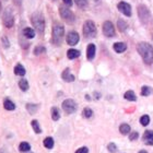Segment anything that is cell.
<instances>
[{
	"label": "cell",
	"instance_id": "1",
	"mask_svg": "<svg viewBox=\"0 0 153 153\" xmlns=\"http://www.w3.org/2000/svg\"><path fill=\"white\" fill-rule=\"evenodd\" d=\"M138 51L141 55V57L143 59L146 64L150 65L153 62V47L149 43H140L138 45Z\"/></svg>",
	"mask_w": 153,
	"mask_h": 153
},
{
	"label": "cell",
	"instance_id": "2",
	"mask_svg": "<svg viewBox=\"0 0 153 153\" xmlns=\"http://www.w3.org/2000/svg\"><path fill=\"white\" fill-rule=\"evenodd\" d=\"M65 36V27L60 23H55L53 26V43L59 45Z\"/></svg>",
	"mask_w": 153,
	"mask_h": 153
},
{
	"label": "cell",
	"instance_id": "3",
	"mask_svg": "<svg viewBox=\"0 0 153 153\" xmlns=\"http://www.w3.org/2000/svg\"><path fill=\"white\" fill-rule=\"evenodd\" d=\"M31 20H32V23L33 25H34V29L37 31L38 33H43L45 30V20H44V16H43V14L39 12H35L34 14L32 16V18H31Z\"/></svg>",
	"mask_w": 153,
	"mask_h": 153
},
{
	"label": "cell",
	"instance_id": "4",
	"mask_svg": "<svg viewBox=\"0 0 153 153\" xmlns=\"http://www.w3.org/2000/svg\"><path fill=\"white\" fill-rule=\"evenodd\" d=\"M82 31H83V35L88 38H92L96 36V26L94 24V22L90 21V20L84 22Z\"/></svg>",
	"mask_w": 153,
	"mask_h": 153
},
{
	"label": "cell",
	"instance_id": "5",
	"mask_svg": "<svg viewBox=\"0 0 153 153\" xmlns=\"http://www.w3.org/2000/svg\"><path fill=\"white\" fill-rule=\"evenodd\" d=\"M138 14H139L140 21L143 23V24H147V23H149L151 21L150 11H149V9H148L146 6H143V4L139 6V8H138Z\"/></svg>",
	"mask_w": 153,
	"mask_h": 153
},
{
	"label": "cell",
	"instance_id": "6",
	"mask_svg": "<svg viewBox=\"0 0 153 153\" xmlns=\"http://www.w3.org/2000/svg\"><path fill=\"white\" fill-rule=\"evenodd\" d=\"M76 108H78V105H76V103L74 102V100L68 99L65 100L64 102H62V109L67 114H72V113L76 112Z\"/></svg>",
	"mask_w": 153,
	"mask_h": 153
},
{
	"label": "cell",
	"instance_id": "7",
	"mask_svg": "<svg viewBox=\"0 0 153 153\" xmlns=\"http://www.w3.org/2000/svg\"><path fill=\"white\" fill-rule=\"evenodd\" d=\"M3 24L6 27H12L13 24H14V16H13V13L11 11L10 8L4 11V14H3Z\"/></svg>",
	"mask_w": 153,
	"mask_h": 153
},
{
	"label": "cell",
	"instance_id": "8",
	"mask_svg": "<svg viewBox=\"0 0 153 153\" xmlns=\"http://www.w3.org/2000/svg\"><path fill=\"white\" fill-rule=\"evenodd\" d=\"M59 12H60L61 18L66 21V22H74V13L71 12V10L69 8H66V7H60L59 9Z\"/></svg>",
	"mask_w": 153,
	"mask_h": 153
},
{
	"label": "cell",
	"instance_id": "9",
	"mask_svg": "<svg viewBox=\"0 0 153 153\" xmlns=\"http://www.w3.org/2000/svg\"><path fill=\"white\" fill-rule=\"evenodd\" d=\"M103 33H104V35L107 36V37H113V36H115L114 25H113V23L111 22V21L104 22V24H103Z\"/></svg>",
	"mask_w": 153,
	"mask_h": 153
},
{
	"label": "cell",
	"instance_id": "10",
	"mask_svg": "<svg viewBox=\"0 0 153 153\" xmlns=\"http://www.w3.org/2000/svg\"><path fill=\"white\" fill-rule=\"evenodd\" d=\"M118 10L123 12L125 16H131V7L130 4H128L127 2H124V1H121V2L118 3Z\"/></svg>",
	"mask_w": 153,
	"mask_h": 153
},
{
	"label": "cell",
	"instance_id": "11",
	"mask_svg": "<svg viewBox=\"0 0 153 153\" xmlns=\"http://www.w3.org/2000/svg\"><path fill=\"white\" fill-rule=\"evenodd\" d=\"M79 42V34L76 32H69L67 35V43L70 46H74Z\"/></svg>",
	"mask_w": 153,
	"mask_h": 153
},
{
	"label": "cell",
	"instance_id": "12",
	"mask_svg": "<svg viewBox=\"0 0 153 153\" xmlns=\"http://www.w3.org/2000/svg\"><path fill=\"white\" fill-rule=\"evenodd\" d=\"M61 76H62V80L66 81V82H74V79H76V76L70 74V69H69V68H66V69H65L62 74H61Z\"/></svg>",
	"mask_w": 153,
	"mask_h": 153
},
{
	"label": "cell",
	"instance_id": "13",
	"mask_svg": "<svg viewBox=\"0 0 153 153\" xmlns=\"http://www.w3.org/2000/svg\"><path fill=\"white\" fill-rule=\"evenodd\" d=\"M143 142L147 146H153V131L147 130L143 134Z\"/></svg>",
	"mask_w": 153,
	"mask_h": 153
},
{
	"label": "cell",
	"instance_id": "14",
	"mask_svg": "<svg viewBox=\"0 0 153 153\" xmlns=\"http://www.w3.org/2000/svg\"><path fill=\"white\" fill-rule=\"evenodd\" d=\"M95 56V45L94 44H89L88 48H86V57L89 60H92Z\"/></svg>",
	"mask_w": 153,
	"mask_h": 153
},
{
	"label": "cell",
	"instance_id": "15",
	"mask_svg": "<svg viewBox=\"0 0 153 153\" xmlns=\"http://www.w3.org/2000/svg\"><path fill=\"white\" fill-rule=\"evenodd\" d=\"M113 47H114V51H116V53H123V51H126L127 45L125 44V43H115Z\"/></svg>",
	"mask_w": 153,
	"mask_h": 153
},
{
	"label": "cell",
	"instance_id": "16",
	"mask_svg": "<svg viewBox=\"0 0 153 153\" xmlns=\"http://www.w3.org/2000/svg\"><path fill=\"white\" fill-rule=\"evenodd\" d=\"M3 107L7 109V111H13V109L16 108V104L12 102V101H10V100H4V102H3Z\"/></svg>",
	"mask_w": 153,
	"mask_h": 153
},
{
	"label": "cell",
	"instance_id": "17",
	"mask_svg": "<svg viewBox=\"0 0 153 153\" xmlns=\"http://www.w3.org/2000/svg\"><path fill=\"white\" fill-rule=\"evenodd\" d=\"M14 74H16V76H23L25 74V69H24V67H23L22 65L18 64L16 66V68H14Z\"/></svg>",
	"mask_w": 153,
	"mask_h": 153
},
{
	"label": "cell",
	"instance_id": "18",
	"mask_svg": "<svg viewBox=\"0 0 153 153\" xmlns=\"http://www.w3.org/2000/svg\"><path fill=\"white\" fill-rule=\"evenodd\" d=\"M80 56V51H76V49H69L67 53V57L69 58V59H76V58H78Z\"/></svg>",
	"mask_w": 153,
	"mask_h": 153
},
{
	"label": "cell",
	"instance_id": "19",
	"mask_svg": "<svg viewBox=\"0 0 153 153\" xmlns=\"http://www.w3.org/2000/svg\"><path fill=\"white\" fill-rule=\"evenodd\" d=\"M23 35L25 36L26 38H33L35 36V32L31 27H25V29L23 30Z\"/></svg>",
	"mask_w": 153,
	"mask_h": 153
},
{
	"label": "cell",
	"instance_id": "20",
	"mask_svg": "<svg viewBox=\"0 0 153 153\" xmlns=\"http://www.w3.org/2000/svg\"><path fill=\"white\" fill-rule=\"evenodd\" d=\"M124 97L126 100H128V101H132V102H134L137 100V96H136L134 91H127V92L125 93Z\"/></svg>",
	"mask_w": 153,
	"mask_h": 153
},
{
	"label": "cell",
	"instance_id": "21",
	"mask_svg": "<svg viewBox=\"0 0 153 153\" xmlns=\"http://www.w3.org/2000/svg\"><path fill=\"white\" fill-rule=\"evenodd\" d=\"M51 118H53V120H55V121L59 120L60 113H59V109H58L57 107H53V108H51Z\"/></svg>",
	"mask_w": 153,
	"mask_h": 153
},
{
	"label": "cell",
	"instance_id": "22",
	"mask_svg": "<svg viewBox=\"0 0 153 153\" xmlns=\"http://www.w3.org/2000/svg\"><path fill=\"white\" fill-rule=\"evenodd\" d=\"M119 131H120L121 134H127L130 132V126L127 124H121L120 127H119Z\"/></svg>",
	"mask_w": 153,
	"mask_h": 153
},
{
	"label": "cell",
	"instance_id": "23",
	"mask_svg": "<svg viewBox=\"0 0 153 153\" xmlns=\"http://www.w3.org/2000/svg\"><path fill=\"white\" fill-rule=\"evenodd\" d=\"M44 147L47 148V149H53V147H54V139L51 137L46 138L44 140Z\"/></svg>",
	"mask_w": 153,
	"mask_h": 153
},
{
	"label": "cell",
	"instance_id": "24",
	"mask_svg": "<svg viewBox=\"0 0 153 153\" xmlns=\"http://www.w3.org/2000/svg\"><path fill=\"white\" fill-rule=\"evenodd\" d=\"M19 88L22 91H27L29 90V82L25 79H21L19 81Z\"/></svg>",
	"mask_w": 153,
	"mask_h": 153
},
{
	"label": "cell",
	"instance_id": "25",
	"mask_svg": "<svg viewBox=\"0 0 153 153\" xmlns=\"http://www.w3.org/2000/svg\"><path fill=\"white\" fill-rule=\"evenodd\" d=\"M19 150L21 152H27V151L31 150V146L27 142H21L19 146Z\"/></svg>",
	"mask_w": 153,
	"mask_h": 153
},
{
	"label": "cell",
	"instance_id": "26",
	"mask_svg": "<svg viewBox=\"0 0 153 153\" xmlns=\"http://www.w3.org/2000/svg\"><path fill=\"white\" fill-rule=\"evenodd\" d=\"M153 90L151 89L150 86H147V85H144L142 86V89H141V95H143V96H149L152 93Z\"/></svg>",
	"mask_w": 153,
	"mask_h": 153
},
{
	"label": "cell",
	"instance_id": "27",
	"mask_svg": "<svg viewBox=\"0 0 153 153\" xmlns=\"http://www.w3.org/2000/svg\"><path fill=\"white\" fill-rule=\"evenodd\" d=\"M38 107H39V105H37V104H27V105H26V109H27L31 114L36 113V111L38 109Z\"/></svg>",
	"mask_w": 153,
	"mask_h": 153
},
{
	"label": "cell",
	"instance_id": "28",
	"mask_svg": "<svg viewBox=\"0 0 153 153\" xmlns=\"http://www.w3.org/2000/svg\"><path fill=\"white\" fill-rule=\"evenodd\" d=\"M140 124L142 125V126H148V125L150 124V117H149L148 115H143V116H141Z\"/></svg>",
	"mask_w": 153,
	"mask_h": 153
},
{
	"label": "cell",
	"instance_id": "29",
	"mask_svg": "<svg viewBox=\"0 0 153 153\" xmlns=\"http://www.w3.org/2000/svg\"><path fill=\"white\" fill-rule=\"evenodd\" d=\"M117 24H118V29L120 30V31H125V30L127 29V24H126V22H125L124 20L119 19L117 21Z\"/></svg>",
	"mask_w": 153,
	"mask_h": 153
},
{
	"label": "cell",
	"instance_id": "30",
	"mask_svg": "<svg viewBox=\"0 0 153 153\" xmlns=\"http://www.w3.org/2000/svg\"><path fill=\"white\" fill-rule=\"evenodd\" d=\"M32 127H33V129H34V131H35L36 134H41V132H42L41 127H39V125H38L37 120H33L32 121Z\"/></svg>",
	"mask_w": 153,
	"mask_h": 153
},
{
	"label": "cell",
	"instance_id": "31",
	"mask_svg": "<svg viewBox=\"0 0 153 153\" xmlns=\"http://www.w3.org/2000/svg\"><path fill=\"white\" fill-rule=\"evenodd\" d=\"M74 2L76 3V6L80 8H85L88 6V0H74Z\"/></svg>",
	"mask_w": 153,
	"mask_h": 153
},
{
	"label": "cell",
	"instance_id": "32",
	"mask_svg": "<svg viewBox=\"0 0 153 153\" xmlns=\"http://www.w3.org/2000/svg\"><path fill=\"white\" fill-rule=\"evenodd\" d=\"M93 115V111L91 108H89V107H86V108H84V111H83V116L85 118H90L92 117Z\"/></svg>",
	"mask_w": 153,
	"mask_h": 153
},
{
	"label": "cell",
	"instance_id": "33",
	"mask_svg": "<svg viewBox=\"0 0 153 153\" xmlns=\"http://www.w3.org/2000/svg\"><path fill=\"white\" fill-rule=\"evenodd\" d=\"M45 51V47H43V46H37V47L35 48V51H34V54L35 55H41V54H43Z\"/></svg>",
	"mask_w": 153,
	"mask_h": 153
},
{
	"label": "cell",
	"instance_id": "34",
	"mask_svg": "<svg viewBox=\"0 0 153 153\" xmlns=\"http://www.w3.org/2000/svg\"><path fill=\"white\" fill-rule=\"evenodd\" d=\"M107 149H108L109 152H112V153H115L116 151H117V147H116V144L115 143H109L108 146H107Z\"/></svg>",
	"mask_w": 153,
	"mask_h": 153
},
{
	"label": "cell",
	"instance_id": "35",
	"mask_svg": "<svg viewBox=\"0 0 153 153\" xmlns=\"http://www.w3.org/2000/svg\"><path fill=\"white\" fill-rule=\"evenodd\" d=\"M138 137H139V134H138L137 131H134V132H131L130 136H129V139H130L131 141H134L137 140Z\"/></svg>",
	"mask_w": 153,
	"mask_h": 153
},
{
	"label": "cell",
	"instance_id": "36",
	"mask_svg": "<svg viewBox=\"0 0 153 153\" xmlns=\"http://www.w3.org/2000/svg\"><path fill=\"white\" fill-rule=\"evenodd\" d=\"M88 152H89V149L86 147L80 148V149H78V150L76 151V153H88Z\"/></svg>",
	"mask_w": 153,
	"mask_h": 153
},
{
	"label": "cell",
	"instance_id": "37",
	"mask_svg": "<svg viewBox=\"0 0 153 153\" xmlns=\"http://www.w3.org/2000/svg\"><path fill=\"white\" fill-rule=\"evenodd\" d=\"M2 43H3V46L6 48H9L10 44H9V42H8V38L6 37V36H3L2 37Z\"/></svg>",
	"mask_w": 153,
	"mask_h": 153
},
{
	"label": "cell",
	"instance_id": "38",
	"mask_svg": "<svg viewBox=\"0 0 153 153\" xmlns=\"http://www.w3.org/2000/svg\"><path fill=\"white\" fill-rule=\"evenodd\" d=\"M62 1H64V3L67 7H71V6H72V0H62Z\"/></svg>",
	"mask_w": 153,
	"mask_h": 153
},
{
	"label": "cell",
	"instance_id": "39",
	"mask_svg": "<svg viewBox=\"0 0 153 153\" xmlns=\"http://www.w3.org/2000/svg\"><path fill=\"white\" fill-rule=\"evenodd\" d=\"M13 2L16 3V6H21V3H22V0H13Z\"/></svg>",
	"mask_w": 153,
	"mask_h": 153
},
{
	"label": "cell",
	"instance_id": "40",
	"mask_svg": "<svg viewBox=\"0 0 153 153\" xmlns=\"http://www.w3.org/2000/svg\"><path fill=\"white\" fill-rule=\"evenodd\" d=\"M139 153H148L146 150H141V151H139Z\"/></svg>",
	"mask_w": 153,
	"mask_h": 153
},
{
	"label": "cell",
	"instance_id": "41",
	"mask_svg": "<svg viewBox=\"0 0 153 153\" xmlns=\"http://www.w3.org/2000/svg\"><path fill=\"white\" fill-rule=\"evenodd\" d=\"M0 153H6V152H4V150H0Z\"/></svg>",
	"mask_w": 153,
	"mask_h": 153
},
{
	"label": "cell",
	"instance_id": "42",
	"mask_svg": "<svg viewBox=\"0 0 153 153\" xmlns=\"http://www.w3.org/2000/svg\"><path fill=\"white\" fill-rule=\"evenodd\" d=\"M0 10H1V3H0Z\"/></svg>",
	"mask_w": 153,
	"mask_h": 153
}]
</instances>
